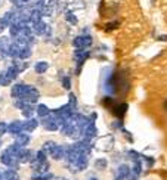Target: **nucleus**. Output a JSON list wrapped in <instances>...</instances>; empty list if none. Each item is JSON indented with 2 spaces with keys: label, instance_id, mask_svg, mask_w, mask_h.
Returning a JSON list of instances; mask_svg holds the SVG:
<instances>
[{
  "label": "nucleus",
  "instance_id": "1",
  "mask_svg": "<svg viewBox=\"0 0 167 180\" xmlns=\"http://www.w3.org/2000/svg\"><path fill=\"white\" fill-rule=\"evenodd\" d=\"M21 99L24 100L25 103L31 105V103H34V102H37V99H39V90H37L36 87H33V86H28L25 94H24Z\"/></svg>",
  "mask_w": 167,
  "mask_h": 180
},
{
  "label": "nucleus",
  "instance_id": "2",
  "mask_svg": "<svg viewBox=\"0 0 167 180\" xmlns=\"http://www.w3.org/2000/svg\"><path fill=\"white\" fill-rule=\"evenodd\" d=\"M92 44V39L89 37V36H79V37H75L73 40V46L77 49V50H80V49H84V47L90 46Z\"/></svg>",
  "mask_w": 167,
  "mask_h": 180
},
{
  "label": "nucleus",
  "instance_id": "3",
  "mask_svg": "<svg viewBox=\"0 0 167 180\" xmlns=\"http://www.w3.org/2000/svg\"><path fill=\"white\" fill-rule=\"evenodd\" d=\"M96 133H98V130H96V127H95L93 121H90V123H89V124H87V126L81 130V134L84 136V139H86V140L93 139L95 136H96Z\"/></svg>",
  "mask_w": 167,
  "mask_h": 180
},
{
  "label": "nucleus",
  "instance_id": "4",
  "mask_svg": "<svg viewBox=\"0 0 167 180\" xmlns=\"http://www.w3.org/2000/svg\"><path fill=\"white\" fill-rule=\"evenodd\" d=\"M27 87L25 84H15L14 89H12V92H11V94H12V98H16V99H21L24 94H25V92H27Z\"/></svg>",
  "mask_w": 167,
  "mask_h": 180
},
{
  "label": "nucleus",
  "instance_id": "5",
  "mask_svg": "<svg viewBox=\"0 0 167 180\" xmlns=\"http://www.w3.org/2000/svg\"><path fill=\"white\" fill-rule=\"evenodd\" d=\"M74 167H77L79 171L84 170V168L87 167V153H80L79 158H77V161L74 162Z\"/></svg>",
  "mask_w": 167,
  "mask_h": 180
},
{
  "label": "nucleus",
  "instance_id": "6",
  "mask_svg": "<svg viewBox=\"0 0 167 180\" xmlns=\"http://www.w3.org/2000/svg\"><path fill=\"white\" fill-rule=\"evenodd\" d=\"M7 132L15 134V136H18L19 133H22V123H21V121H14V123H11V124L7 126Z\"/></svg>",
  "mask_w": 167,
  "mask_h": 180
},
{
  "label": "nucleus",
  "instance_id": "7",
  "mask_svg": "<svg viewBox=\"0 0 167 180\" xmlns=\"http://www.w3.org/2000/svg\"><path fill=\"white\" fill-rule=\"evenodd\" d=\"M33 152L28 151V149H21V152L18 153V161L19 162H28V161L33 160Z\"/></svg>",
  "mask_w": 167,
  "mask_h": 180
},
{
  "label": "nucleus",
  "instance_id": "8",
  "mask_svg": "<svg viewBox=\"0 0 167 180\" xmlns=\"http://www.w3.org/2000/svg\"><path fill=\"white\" fill-rule=\"evenodd\" d=\"M49 155H50L54 160H61V158H64V157H65V148L58 146V145H56V146L54 148V151L49 153Z\"/></svg>",
  "mask_w": 167,
  "mask_h": 180
},
{
  "label": "nucleus",
  "instance_id": "9",
  "mask_svg": "<svg viewBox=\"0 0 167 180\" xmlns=\"http://www.w3.org/2000/svg\"><path fill=\"white\" fill-rule=\"evenodd\" d=\"M31 30H33L34 34H37V36H41V34L46 33L47 27H46V24H45L43 21H40V22H36V24H34V27L31 28Z\"/></svg>",
  "mask_w": 167,
  "mask_h": 180
},
{
  "label": "nucleus",
  "instance_id": "10",
  "mask_svg": "<svg viewBox=\"0 0 167 180\" xmlns=\"http://www.w3.org/2000/svg\"><path fill=\"white\" fill-rule=\"evenodd\" d=\"M19 49L21 47L18 46V44L12 43V44L7 46V55H9L11 58H18V56H19Z\"/></svg>",
  "mask_w": 167,
  "mask_h": 180
},
{
  "label": "nucleus",
  "instance_id": "11",
  "mask_svg": "<svg viewBox=\"0 0 167 180\" xmlns=\"http://www.w3.org/2000/svg\"><path fill=\"white\" fill-rule=\"evenodd\" d=\"M36 127H37V120H33V118L22 123V130H25V132H33Z\"/></svg>",
  "mask_w": 167,
  "mask_h": 180
},
{
  "label": "nucleus",
  "instance_id": "12",
  "mask_svg": "<svg viewBox=\"0 0 167 180\" xmlns=\"http://www.w3.org/2000/svg\"><path fill=\"white\" fill-rule=\"evenodd\" d=\"M28 142H30V136L25 133H19L16 136V145L18 146H25Z\"/></svg>",
  "mask_w": 167,
  "mask_h": 180
},
{
  "label": "nucleus",
  "instance_id": "13",
  "mask_svg": "<svg viewBox=\"0 0 167 180\" xmlns=\"http://www.w3.org/2000/svg\"><path fill=\"white\" fill-rule=\"evenodd\" d=\"M0 180H18V174L14 170H7L5 173H2V179Z\"/></svg>",
  "mask_w": 167,
  "mask_h": 180
},
{
  "label": "nucleus",
  "instance_id": "14",
  "mask_svg": "<svg viewBox=\"0 0 167 180\" xmlns=\"http://www.w3.org/2000/svg\"><path fill=\"white\" fill-rule=\"evenodd\" d=\"M15 160H16V158L11 157V155H9L6 151H5V152H2V155H0V161H2L5 165H11V164H12Z\"/></svg>",
  "mask_w": 167,
  "mask_h": 180
},
{
  "label": "nucleus",
  "instance_id": "15",
  "mask_svg": "<svg viewBox=\"0 0 167 180\" xmlns=\"http://www.w3.org/2000/svg\"><path fill=\"white\" fill-rule=\"evenodd\" d=\"M36 112H37V115H39V117H41V118H46L47 115L50 114V111H49V108H47L46 105H39V107H37V109H36Z\"/></svg>",
  "mask_w": 167,
  "mask_h": 180
},
{
  "label": "nucleus",
  "instance_id": "16",
  "mask_svg": "<svg viewBox=\"0 0 167 180\" xmlns=\"http://www.w3.org/2000/svg\"><path fill=\"white\" fill-rule=\"evenodd\" d=\"M87 55H89V53H87V52H84V50H75V52H74V59L77 61L79 64H81V62L87 58Z\"/></svg>",
  "mask_w": 167,
  "mask_h": 180
},
{
  "label": "nucleus",
  "instance_id": "17",
  "mask_svg": "<svg viewBox=\"0 0 167 180\" xmlns=\"http://www.w3.org/2000/svg\"><path fill=\"white\" fill-rule=\"evenodd\" d=\"M126 109H127V105H126V103H121V105H117V107H114L113 112L115 114L117 117H123V115H124V112H126Z\"/></svg>",
  "mask_w": 167,
  "mask_h": 180
},
{
  "label": "nucleus",
  "instance_id": "18",
  "mask_svg": "<svg viewBox=\"0 0 167 180\" xmlns=\"http://www.w3.org/2000/svg\"><path fill=\"white\" fill-rule=\"evenodd\" d=\"M47 68H49V64L47 62H37L36 64V67H34V69H36V73H39V74H43L45 71H46Z\"/></svg>",
  "mask_w": 167,
  "mask_h": 180
},
{
  "label": "nucleus",
  "instance_id": "19",
  "mask_svg": "<svg viewBox=\"0 0 167 180\" xmlns=\"http://www.w3.org/2000/svg\"><path fill=\"white\" fill-rule=\"evenodd\" d=\"M31 56V49L28 46L25 47H21L19 49V56L18 58H21V59H27V58H30Z\"/></svg>",
  "mask_w": 167,
  "mask_h": 180
},
{
  "label": "nucleus",
  "instance_id": "20",
  "mask_svg": "<svg viewBox=\"0 0 167 180\" xmlns=\"http://www.w3.org/2000/svg\"><path fill=\"white\" fill-rule=\"evenodd\" d=\"M33 114H34V108L31 107V105H28V103H27L25 107L22 108V115H24L25 118H28V120H30Z\"/></svg>",
  "mask_w": 167,
  "mask_h": 180
},
{
  "label": "nucleus",
  "instance_id": "21",
  "mask_svg": "<svg viewBox=\"0 0 167 180\" xmlns=\"http://www.w3.org/2000/svg\"><path fill=\"white\" fill-rule=\"evenodd\" d=\"M56 146V143H55V142H52V140H50V142H46V143H45V145H43V148H41V151H43V152L46 153H50L52 152V151H54V148Z\"/></svg>",
  "mask_w": 167,
  "mask_h": 180
},
{
  "label": "nucleus",
  "instance_id": "22",
  "mask_svg": "<svg viewBox=\"0 0 167 180\" xmlns=\"http://www.w3.org/2000/svg\"><path fill=\"white\" fill-rule=\"evenodd\" d=\"M129 173H130V167L129 165H124V164H123V165L118 167V176H120V177L124 179V177L129 176Z\"/></svg>",
  "mask_w": 167,
  "mask_h": 180
},
{
  "label": "nucleus",
  "instance_id": "23",
  "mask_svg": "<svg viewBox=\"0 0 167 180\" xmlns=\"http://www.w3.org/2000/svg\"><path fill=\"white\" fill-rule=\"evenodd\" d=\"M6 74H7V77L11 78V81H12V80H15V78H16V75H18V71H16V68L12 65V67H9L6 69Z\"/></svg>",
  "mask_w": 167,
  "mask_h": 180
},
{
  "label": "nucleus",
  "instance_id": "24",
  "mask_svg": "<svg viewBox=\"0 0 167 180\" xmlns=\"http://www.w3.org/2000/svg\"><path fill=\"white\" fill-rule=\"evenodd\" d=\"M9 84H11V78L7 77L6 71H5L0 74V86H9Z\"/></svg>",
  "mask_w": 167,
  "mask_h": 180
},
{
  "label": "nucleus",
  "instance_id": "25",
  "mask_svg": "<svg viewBox=\"0 0 167 180\" xmlns=\"http://www.w3.org/2000/svg\"><path fill=\"white\" fill-rule=\"evenodd\" d=\"M9 27H11V28H9V31H11V36L16 39V37L19 36V27H18L16 24H12V25H9Z\"/></svg>",
  "mask_w": 167,
  "mask_h": 180
},
{
  "label": "nucleus",
  "instance_id": "26",
  "mask_svg": "<svg viewBox=\"0 0 167 180\" xmlns=\"http://www.w3.org/2000/svg\"><path fill=\"white\" fill-rule=\"evenodd\" d=\"M130 171H132V173H133V174H136V176H138V174H140V171H142V168H140V162H139V161H138V162H135L133 168H132Z\"/></svg>",
  "mask_w": 167,
  "mask_h": 180
},
{
  "label": "nucleus",
  "instance_id": "27",
  "mask_svg": "<svg viewBox=\"0 0 167 180\" xmlns=\"http://www.w3.org/2000/svg\"><path fill=\"white\" fill-rule=\"evenodd\" d=\"M105 165H107V161L105 160H96V162H95V167L99 168V170H104Z\"/></svg>",
  "mask_w": 167,
  "mask_h": 180
},
{
  "label": "nucleus",
  "instance_id": "28",
  "mask_svg": "<svg viewBox=\"0 0 167 180\" xmlns=\"http://www.w3.org/2000/svg\"><path fill=\"white\" fill-rule=\"evenodd\" d=\"M75 105H77V100H75V96H74L73 93L70 94V105H68V107L71 108V109H74V108H75Z\"/></svg>",
  "mask_w": 167,
  "mask_h": 180
},
{
  "label": "nucleus",
  "instance_id": "29",
  "mask_svg": "<svg viewBox=\"0 0 167 180\" xmlns=\"http://www.w3.org/2000/svg\"><path fill=\"white\" fill-rule=\"evenodd\" d=\"M67 21L70 22V24H77V18H75V15H73V14H67Z\"/></svg>",
  "mask_w": 167,
  "mask_h": 180
},
{
  "label": "nucleus",
  "instance_id": "30",
  "mask_svg": "<svg viewBox=\"0 0 167 180\" xmlns=\"http://www.w3.org/2000/svg\"><path fill=\"white\" fill-rule=\"evenodd\" d=\"M6 132H7V124L6 123H0V136H3Z\"/></svg>",
  "mask_w": 167,
  "mask_h": 180
},
{
  "label": "nucleus",
  "instance_id": "31",
  "mask_svg": "<svg viewBox=\"0 0 167 180\" xmlns=\"http://www.w3.org/2000/svg\"><path fill=\"white\" fill-rule=\"evenodd\" d=\"M6 27H9V25H7V24L3 19H0V33H2V31H3V30H5Z\"/></svg>",
  "mask_w": 167,
  "mask_h": 180
},
{
  "label": "nucleus",
  "instance_id": "32",
  "mask_svg": "<svg viewBox=\"0 0 167 180\" xmlns=\"http://www.w3.org/2000/svg\"><path fill=\"white\" fill-rule=\"evenodd\" d=\"M64 87H65V89H70V78H68V77L64 78Z\"/></svg>",
  "mask_w": 167,
  "mask_h": 180
},
{
  "label": "nucleus",
  "instance_id": "33",
  "mask_svg": "<svg viewBox=\"0 0 167 180\" xmlns=\"http://www.w3.org/2000/svg\"><path fill=\"white\" fill-rule=\"evenodd\" d=\"M30 0H18V3L16 5H25V3H28Z\"/></svg>",
  "mask_w": 167,
  "mask_h": 180
},
{
  "label": "nucleus",
  "instance_id": "34",
  "mask_svg": "<svg viewBox=\"0 0 167 180\" xmlns=\"http://www.w3.org/2000/svg\"><path fill=\"white\" fill-rule=\"evenodd\" d=\"M43 2H45V0H36V3H37V5H43Z\"/></svg>",
  "mask_w": 167,
  "mask_h": 180
},
{
  "label": "nucleus",
  "instance_id": "35",
  "mask_svg": "<svg viewBox=\"0 0 167 180\" xmlns=\"http://www.w3.org/2000/svg\"><path fill=\"white\" fill-rule=\"evenodd\" d=\"M115 180H124V179H123V177H120V176H118V177H117V179H115Z\"/></svg>",
  "mask_w": 167,
  "mask_h": 180
},
{
  "label": "nucleus",
  "instance_id": "36",
  "mask_svg": "<svg viewBox=\"0 0 167 180\" xmlns=\"http://www.w3.org/2000/svg\"><path fill=\"white\" fill-rule=\"evenodd\" d=\"M164 108H166V111H167V100L164 102Z\"/></svg>",
  "mask_w": 167,
  "mask_h": 180
},
{
  "label": "nucleus",
  "instance_id": "37",
  "mask_svg": "<svg viewBox=\"0 0 167 180\" xmlns=\"http://www.w3.org/2000/svg\"><path fill=\"white\" fill-rule=\"evenodd\" d=\"M11 2H12V3H18V0H11Z\"/></svg>",
  "mask_w": 167,
  "mask_h": 180
},
{
  "label": "nucleus",
  "instance_id": "38",
  "mask_svg": "<svg viewBox=\"0 0 167 180\" xmlns=\"http://www.w3.org/2000/svg\"><path fill=\"white\" fill-rule=\"evenodd\" d=\"M89 180H98V179H95V177H90V179H89Z\"/></svg>",
  "mask_w": 167,
  "mask_h": 180
},
{
  "label": "nucleus",
  "instance_id": "39",
  "mask_svg": "<svg viewBox=\"0 0 167 180\" xmlns=\"http://www.w3.org/2000/svg\"><path fill=\"white\" fill-rule=\"evenodd\" d=\"M56 180H67V179H56Z\"/></svg>",
  "mask_w": 167,
  "mask_h": 180
},
{
  "label": "nucleus",
  "instance_id": "40",
  "mask_svg": "<svg viewBox=\"0 0 167 180\" xmlns=\"http://www.w3.org/2000/svg\"><path fill=\"white\" fill-rule=\"evenodd\" d=\"M0 146H2V140H0Z\"/></svg>",
  "mask_w": 167,
  "mask_h": 180
},
{
  "label": "nucleus",
  "instance_id": "41",
  "mask_svg": "<svg viewBox=\"0 0 167 180\" xmlns=\"http://www.w3.org/2000/svg\"><path fill=\"white\" fill-rule=\"evenodd\" d=\"M0 179H2V173H0Z\"/></svg>",
  "mask_w": 167,
  "mask_h": 180
}]
</instances>
